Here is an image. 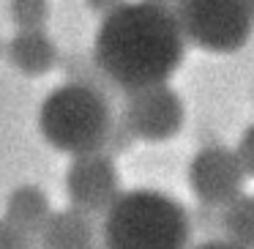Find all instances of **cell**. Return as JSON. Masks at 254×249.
<instances>
[{"instance_id": "cell-14", "label": "cell", "mask_w": 254, "mask_h": 249, "mask_svg": "<svg viewBox=\"0 0 254 249\" xmlns=\"http://www.w3.org/2000/svg\"><path fill=\"white\" fill-rule=\"evenodd\" d=\"M235 154H238V159H241L243 172L254 178V123L243 132V137H241V143H238Z\"/></svg>"}, {"instance_id": "cell-13", "label": "cell", "mask_w": 254, "mask_h": 249, "mask_svg": "<svg viewBox=\"0 0 254 249\" xmlns=\"http://www.w3.org/2000/svg\"><path fill=\"white\" fill-rule=\"evenodd\" d=\"M33 236L14 227L11 222L0 219V249H33Z\"/></svg>"}, {"instance_id": "cell-16", "label": "cell", "mask_w": 254, "mask_h": 249, "mask_svg": "<svg viewBox=\"0 0 254 249\" xmlns=\"http://www.w3.org/2000/svg\"><path fill=\"white\" fill-rule=\"evenodd\" d=\"M153 3H159V6H164V8H170V3H175V6H178V0H153Z\"/></svg>"}, {"instance_id": "cell-12", "label": "cell", "mask_w": 254, "mask_h": 249, "mask_svg": "<svg viewBox=\"0 0 254 249\" xmlns=\"http://www.w3.org/2000/svg\"><path fill=\"white\" fill-rule=\"evenodd\" d=\"M14 11H17V19L25 30H39V22L47 14V3L44 0H17Z\"/></svg>"}, {"instance_id": "cell-11", "label": "cell", "mask_w": 254, "mask_h": 249, "mask_svg": "<svg viewBox=\"0 0 254 249\" xmlns=\"http://www.w3.org/2000/svg\"><path fill=\"white\" fill-rule=\"evenodd\" d=\"M224 238L241 249H254V194H238L221 208Z\"/></svg>"}, {"instance_id": "cell-4", "label": "cell", "mask_w": 254, "mask_h": 249, "mask_svg": "<svg viewBox=\"0 0 254 249\" xmlns=\"http://www.w3.org/2000/svg\"><path fill=\"white\" fill-rule=\"evenodd\" d=\"M172 14L183 39L216 55L238 52L254 33L252 0H178Z\"/></svg>"}, {"instance_id": "cell-7", "label": "cell", "mask_w": 254, "mask_h": 249, "mask_svg": "<svg viewBox=\"0 0 254 249\" xmlns=\"http://www.w3.org/2000/svg\"><path fill=\"white\" fill-rule=\"evenodd\" d=\"M66 194L71 200V208L88 216L104 214L121 194V175L115 170V162L101 151L74 156L66 172Z\"/></svg>"}, {"instance_id": "cell-8", "label": "cell", "mask_w": 254, "mask_h": 249, "mask_svg": "<svg viewBox=\"0 0 254 249\" xmlns=\"http://www.w3.org/2000/svg\"><path fill=\"white\" fill-rule=\"evenodd\" d=\"M36 241L41 249H99L93 219L77 208L52 211L44 227L36 233Z\"/></svg>"}, {"instance_id": "cell-17", "label": "cell", "mask_w": 254, "mask_h": 249, "mask_svg": "<svg viewBox=\"0 0 254 249\" xmlns=\"http://www.w3.org/2000/svg\"><path fill=\"white\" fill-rule=\"evenodd\" d=\"M252 6H254V0H252Z\"/></svg>"}, {"instance_id": "cell-15", "label": "cell", "mask_w": 254, "mask_h": 249, "mask_svg": "<svg viewBox=\"0 0 254 249\" xmlns=\"http://www.w3.org/2000/svg\"><path fill=\"white\" fill-rule=\"evenodd\" d=\"M194 249H241V247H235V244L227 241V238H208V241L197 244Z\"/></svg>"}, {"instance_id": "cell-9", "label": "cell", "mask_w": 254, "mask_h": 249, "mask_svg": "<svg viewBox=\"0 0 254 249\" xmlns=\"http://www.w3.org/2000/svg\"><path fill=\"white\" fill-rule=\"evenodd\" d=\"M50 200L39 186H19L11 192L6 203V216L3 219L11 222L14 227L25 230L28 236L36 238V233L44 227V222L50 219Z\"/></svg>"}, {"instance_id": "cell-2", "label": "cell", "mask_w": 254, "mask_h": 249, "mask_svg": "<svg viewBox=\"0 0 254 249\" xmlns=\"http://www.w3.org/2000/svg\"><path fill=\"white\" fill-rule=\"evenodd\" d=\"M101 216V249H186L191 241L186 205L156 189L121 192Z\"/></svg>"}, {"instance_id": "cell-1", "label": "cell", "mask_w": 254, "mask_h": 249, "mask_svg": "<svg viewBox=\"0 0 254 249\" xmlns=\"http://www.w3.org/2000/svg\"><path fill=\"white\" fill-rule=\"evenodd\" d=\"M183 55L186 39L175 14L153 0L118 3L104 14L93 44L99 72L126 93L167 85Z\"/></svg>"}, {"instance_id": "cell-6", "label": "cell", "mask_w": 254, "mask_h": 249, "mask_svg": "<svg viewBox=\"0 0 254 249\" xmlns=\"http://www.w3.org/2000/svg\"><path fill=\"white\" fill-rule=\"evenodd\" d=\"M243 181L246 172L238 154L221 145L202 148L189 165V186L205 208H224L232 203L238 194H243Z\"/></svg>"}, {"instance_id": "cell-5", "label": "cell", "mask_w": 254, "mask_h": 249, "mask_svg": "<svg viewBox=\"0 0 254 249\" xmlns=\"http://www.w3.org/2000/svg\"><path fill=\"white\" fill-rule=\"evenodd\" d=\"M123 126L145 143H164L183 126V101L170 85H153L128 93Z\"/></svg>"}, {"instance_id": "cell-10", "label": "cell", "mask_w": 254, "mask_h": 249, "mask_svg": "<svg viewBox=\"0 0 254 249\" xmlns=\"http://www.w3.org/2000/svg\"><path fill=\"white\" fill-rule=\"evenodd\" d=\"M11 58L22 72L28 74H41L50 72L55 61V47L50 44L41 30H22L11 44Z\"/></svg>"}, {"instance_id": "cell-3", "label": "cell", "mask_w": 254, "mask_h": 249, "mask_svg": "<svg viewBox=\"0 0 254 249\" xmlns=\"http://www.w3.org/2000/svg\"><path fill=\"white\" fill-rule=\"evenodd\" d=\"M39 129L55 151L82 156L104 148L115 123L107 99L93 85L66 83L41 101Z\"/></svg>"}]
</instances>
